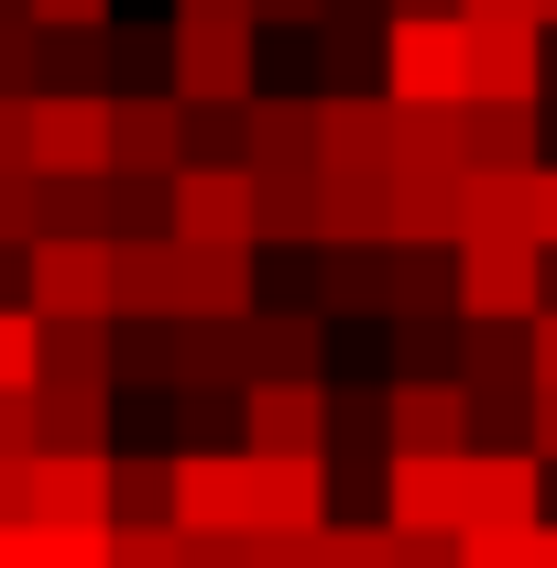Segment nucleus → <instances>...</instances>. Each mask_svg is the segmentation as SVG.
Here are the masks:
<instances>
[{
  "mask_svg": "<svg viewBox=\"0 0 557 568\" xmlns=\"http://www.w3.org/2000/svg\"><path fill=\"white\" fill-rule=\"evenodd\" d=\"M0 164H33V99L0 88Z\"/></svg>",
  "mask_w": 557,
  "mask_h": 568,
  "instance_id": "obj_31",
  "label": "nucleus"
},
{
  "mask_svg": "<svg viewBox=\"0 0 557 568\" xmlns=\"http://www.w3.org/2000/svg\"><path fill=\"white\" fill-rule=\"evenodd\" d=\"M525 448L557 470V394H525Z\"/></svg>",
  "mask_w": 557,
  "mask_h": 568,
  "instance_id": "obj_35",
  "label": "nucleus"
},
{
  "mask_svg": "<svg viewBox=\"0 0 557 568\" xmlns=\"http://www.w3.org/2000/svg\"><path fill=\"white\" fill-rule=\"evenodd\" d=\"M33 448H110V383H33Z\"/></svg>",
  "mask_w": 557,
  "mask_h": 568,
  "instance_id": "obj_15",
  "label": "nucleus"
},
{
  "mask_svg": "<svg viewBox=\"0 0 557 568\" xmlns=\"http://www.w3.org/2000/svg\"><path fill=\"white\" fill-rule=\"evenodd\" d=\"M110 164V88H33V175Z\"/></svg>",
  "mask_w": 557,
  "mask_h": 568,
  "instance_id": "obj_9",
  "label": "nucleus"
},
{
  "mask_svg": "<svg viewBox=\"0 0 557 568\" xmlns=\"http://www.w3.org/2000/svg\"><path fill=\"white\" fill-rule=\"evenodd\" d=\"M459 568H536V525H459Z\"/></svg>",
  "mask_w": 557,
  "mask_h": 568,
  "instance_id": "obj_26",
  "label": "nucleus"
},
{
  "mask_svg": "<svg viewBox=\"0 0 557 568\" xmlns=\"http://www.w3.org/2000/svg\"><path fill=\"white\" fill-rule=\"evenodd\" d=\"M525 372H536V394H557V295L525 317Z\"/></svg>",
  "mask_w": 557,
  "mask_h": 568,
  "instance_id": "obj_30",
  "label": "nucleus"
},
{
  "mask_svg": "<svg viewBox=\"0 0 557 568\" xmlns=\"http://www.w3.org/2000/svg\"><path fill=\"white\" fill-rule=\"evenodd\" d=\"M525 230L557 252V164H536V175H525Z\"/></svg>",
  "mask_w": 557,
  "mask_h": 568,
  "instance_id": "obj_33",
  "label": "nucleus"
},
{
  "mask_svg": "<svg viewBox=\"0 0 557 568\" xmlns=\"http://www.w3.org/2000/svg\"><path fill=\"white\" fill-rule=\"evenodd\" d=\"M22 383H44V306L33 295L0 306V394H22Z\"/></svg>",
  "mask_w": 557,
  "mask_h": 568,
  "instance_id": "obj_24",
  "label": "nucleus"
},
{
  "mask_svg": "<svg viewBox=\"0 0 557 568\" xmlns=\"http://www.w3.org/2000/svg\"><path fill=\"white\" fill-rule=\"evenodd\" d=\"M175 99L186 110H241L252 99V77H263V55H252V22H175Z\"/></svg>",
  "mask_w": 557,
  "mask_h": 568,
  "instance_id": "obj_6",
  "label": "nucleus"
},
{
  "mask_svg": "<svg viewBox=\"0 0 557 568\" xmlns=\"http://www.w3.org/2000/svg\"><path fill=\"white\" fill-rule=\"evenodd\" d=\"M164 514L186 536H252V448H186Z\"/></svg>",
  "mask_w": 557,
  "mask_h": 568,
  "instance_id": "obj_10",
  "label": "nucleus"
},
{
  "mask_svg": "<svg viewBox=\"0 0 557 568\" xmlns=\"http://www.w3.org/2000/svg\"><path fill=\"white\" fill-rule=\"evenodd\" d=\"M317 568H394V525H317Z\"/></svg>",
  "mask_w": 557,
  "mask_h": 568,
  "instance_id": "obj_28",
  "label": "nucleus"
},
{
  "mask_svg": "<svg viewBox=\"0 0 557 568\" xmlns=\"http://www.w3.org/2000/svg\"><path fill=\"white\" fill-rule=\"evenodd\" d=\"M110 568H186V525L175 514H110Z\"/></svg>",
  "mask_w": 557,
  "mask_h": 568,
  "instance_id": "obj_23",
  "label": "nucleus"
},
{
  "mask_svg": "<svg viewBox=\"0 0 557 568\" xmlns=\"http://www.w3.org/2000/svg\"><path fill=\"white\" fill-rule=\"evenodd\" d=\"M175 22H252V0H175Z\"/></svg>",
  "mask_w": 557,
  "mask_h": 568,
  "instance_id": "obj_38",
  "label": "nucleus"
},
{
  "mask_svg": "<svg viewBox=\"0 0 557 568\" xmlns=\"http://www.w3.org/2000/svg\"><path fill=\"white\" fill-rule=\"evenodd\" d=\"M22 295H33L44 317H121L110 241H88V230H33V241H22Z\"/></svg>",
  "mask_w": 557,
  "mask_h": 568,
  "instance_id": "obj_3",
  "label": "nucleus"
},
{
  "mask_svg": "<svg viewBox=\"0 0 557 568\" xmlns=\"http://www.w3.org/2000/svg\"><path fill=\"white\" fill-rule=\"evenodd\" d=\"M448 306L459 317H536L547 306V241H525V230L448 241Z\"/></svg>",
  "mask_w": 557,
  "mask_h": 568,
  "instance_id": "obj_1",
  "label": "nucleus"
},
{
  "mask_svg": "<svg viewBox=\"0 0 557 568\" xmlns=\"http://www.w3.org/2000/svg\"><path fill=\"white\" fill-rule=\"evenodd\" d=\"M241 164L252 175H295V164H317V99H241Z\"/></svg>",
  "mask_w": 557,
  "mask_h": 568,
  "instance_id": "obj_13",
  "label": "nucleus"
},
{
  "mask_svg": "<svg viewBox=\"0 0 557 568\" xmlns=\"http://www.w3.org/2000/svg\"><path fill=\"white\" fill-rule=\"evenodd\" d=\"M164 230H175V241H252V252H263V219H252V164H241V153H230V164H175V175H164Z\"/></svg>",
  "mask_w": 557,
  "mask_h": 568,
  "instance_id": "obj_5",
  "label": "nucleus"
},
{
  "mask_svg": "<svg viewBox=\"0 0 557 568\" xmlns=\"http://www.w3.org/2000/svg\"><path fill=\"white\" fill-rule=\"evenodd\" d=\"M241 361L252 372H328V317L317 306H274V317L252 306L241 317Z\"/></svg>",
  "mask_w": 557,
  "mask_h": 568,
  "instance_id": "obj_16",
  "label": "nucleus"
},
{
  "mask_svg": "<svg viewBox=\"0 0 557 568\" xmlns=\"http://www.w3.org/2000/svg\"><path fill=\"white\" fill-rule=\"evenodd\" d=\"M33 514H110V448H33Z\"/></svg>",
  "mask_w": 557,
  "mask_h": 568,
  "instance_id": "obj_18",
  "label": "nucleus"
},
{
  "mask_svg": "<svg viewBox=\"0 0 557 568\" xmlns=\"http://www.w3.org/2000/svg\"><path fill=\"white\" fill-rule=\"evenodd\" d=\"M394 11H459V0H394Z\"/></svg>",
  "mask_w": 557,
  "mask_h": 568,
  "instance_id": "obj_41",
  "label": "nucleus"
},
{
  "mask_svg": "<svg viewBox=\"0 0 557 568\" xmlns=\"http://www.w3.org/2000/svg\"><path fill=\"white\" fill-rule=\"evenodd\" d=\"M383 525H394V536H459V525H470V448H394V470H383Z\"/></svg>",
  "mask_w": 557,
  "mask_h": 568,
  "instance_id": "obj_4",
  "label": "nucleus"
},
{
  "mask_svg": "<svg viewBox=\"0 0 557 568\" xmlns=\"http://www.w3.org/2000/svg\"><path fill=\"white\" fill-rule=\"evenodd\" d=\"M317 164H394V99H317Z\"/></svg>",
  "mask_w": 557,
  "mask_h": 568,
  "instance_id": "obj_17",
  "label": "nucleus"
},
{
  "mask_svg": "<svg viewBox=\"0 0 557 568\" xmlns=\"http://www.w3.org/2000/svg\"><path fill=\"white\" fill-rule=\"evenodd\" d=\"M317 164H295V175H252V219H263V241L284 252H317Z\"/></svg>",
  "mask_w": 557,
  "mask_h": 568,
  "instance_id": "obj_19",
  "label": "nucleus"
},
{
  "mask_svg": "<svg viewBox=\"0 0 557 568\" xmlns=\"http://www.w3.org/2000/svg\"><path fill=\"white\" fill-rule=\"evenodd\" d=\"M33 11V33H88V22H110V0H22Z\"/></svg>",
  "mask_w": 557,
  "mask_h": 568,
  "instance_id": "obj_32",
  "label": "nucleus"
},
{
  "mask_svg": "<svg viewBox=\"0 0 557 568\" xmlns=\"http://www.w3.org/2000/svg\"><path fill=\"white\" fill-rule=\"evenodd\" d=\"M383 426H394V448H470L482 405H470L459 372H405V383L383 394Z\"/></svg>",
  "mask_w": 557,
  "mask_h": 568,
  "instance_id": "obj_11",
  "label": "nucleus"
},
{
  "mask_svg": "<svg viewBox=\"0 0 557 568\" xmlns=\"http://www.w3.org/2000/svg\"><path fill=\"white\" fill-rule=\"evenodd\" d=\"M33 568H110V514H33Z\"/></svg>",
  "mask_w": 557,
  "mask_h": 568,
  "instance_id": "obj_22",
  "label": "nucleus"
},
{
  "mask_svg": "<svg viewBox=\"0 0 557 568\" xmlns=\"http://www.w3.org/2000/svg\"><path fill=\"white\" fill-rule=\"evenodd\" d=\"M44 372H67V383H110V372H121L110 317H44Z\"/></svg>",
  "mask_w": 557,
  "mask_h": 568,
  "instance_id": "obj_21",
  "label": "nucleus"
},
{
  "mask_svg": "<svg viewBox=\"0 0 557 568\" xmlns=\"http://www.w3.org/2000/svg\"><path fill=\"white\" fill-rule=\"evenodd\" d=\"M536 525L547 514V459L536 448H470V525Z\"/></svg>",
  "mask_w": 557,
  "mask_h": 568,
  "instance_id": "obj_14",
  "label": "nucleus"
},
{
  "mask_svg": "<svg viewBox=\"0 0 557 568\" xmlns=\"http://www.w3.org/2000/svg\"><path fill=\"white\" fill-rule=\"evenodd\" d=\"M536 22H547V33H557V0H536Z\"/></svg>",
  "mask_w": 557,
  "mask_h": 568,
  "instance_id": "obj_42",
  "label": "nucleus"
},
{
  "mask_svg": "<svg viewBox=\"0 0 557 568\" xmlns=\"http://www.w3.org/2000/svg\"><path fill=\"white\" fill-rule=\"evenodd\" d=\"M110 164H132V175H175V164H186V99H175V88H132V99H110Z\"/></svg>",
  "mask_w": 557,
  "mask_h": 568,
  "instance_id": "obj_12",
  "label": "nucleus"
},
{
  "mask_svg": "<svg viewBox=\"0 0 557 568\" xmlns=\"http://www.w3.org/2000/svg\"><path fill=\"white\" fill-rule=\"evenodd\" d=\"M328 426H340L328 372H252L241 383V437L252 448H328Z\"/></svg>",
  "mask_w": 557,
  "mask_h": 568,
  "instance_id": "obj_7",
  "label": "nucleus"
},
{
  "mask_svg": "<svg viewBox=\"0 0 557 568\" xmlns=\"http://www.w3.org/2000/svg\"><path fill=\"white\" fill-rule=\"evenodd\" d=\"M175 503V459H110V514H164Z\"/></svg>",
  "mask_w": 557,
  "mask_h": 568,
  "instance_id": "obj_25",
  "label": "nucleus"
},
{
  "mask_svg": "<svg viewBox=\"0 0 557 568\" xmlns=\"http://www.w3.org/2000/svg\"><path fill=\"white\" fill-rule=\"evenodd\" d=\"M383 99H470V22L459 11H394L383 33Z\"/></svg>",
  "mask_w": 557,
  "mask_h": 568,
  "instance_id": "obj_2",
  "label": "nucleus"
},
{
  "mask_svg": "<svg viewBox=\"0 0 557 568\" xmlns=\"http://www.w3.org/2000/svg\"><path fill=\"white\" fill-rule=\"evenodd\" d=\"M470 164H536V99H459Z\"/></svg>",
  "mask_w": 557,
  "mask_h": 568,
  "instance_id": "obj_20",
  "label": "nucleus"
},
{
  "mask_svg": "<svg viewBox=\"0 0 557 568\" xmlns=\"http://www.w3.org/2000/svg\"><path fill=\"white\" fill-rule=\"evenodd\" d=\"M536 568H557V525H547V514H536Z\"/></svg>",
  "mask_w": 557,
  "mask_h": 568,
  "instance_id": "obj_40",
  "label": "nucleus"
},
{
  "mask_svg": "<svg viewBox=\"0 0 557 568\" xmlns=\"http://www.w3.org/2000/svg\"><path fill=\"white\" fill-rule=\"evenodd\" d=\"M0 514H33V448H0Z\"/></svg>",
  "mask_w": 557,
  "mask_h": 568,
  "instance_id": "obj_34",
  "label": "nucleus"
},
{
  "mask_svg": "<svg viewBox=\"0 0 557 568\" xmlns=\"http://www.w3.org/2000/svg\"><path fill=\"white\" fill-rule=\"evenodd\" d=\"M0 88H44V33H33V11H0Z\"/></svg>",
  "mask_w": 557,
  "mask_h": 568,
  "instance_id": "obj_29",
  "label": "nucleus"
},
{
  "mask_svg": "<svg viewBox=\"0 0 557 568\" xmlns=\"http://www.w3.org/2000/svg\"><path fill=\"white\" fill-rule=\"evenodd\" d=\"M328 0H252V22H317Z\"/></svg>",
  "mask_w": 557,
  "mask_h": 568,
  "instance_id": "obj_39",
  "label": "nucleus"
},
{
  "mask_svg": "<svg viewBox=\"0 0 557 568\" xmlns=\"http://www.w3.org/2000/svg\"><path fill=\"white\" fill-rule=\"evenodd\" d=\"M470 22V99H547V22L525 11H459Z\"/></svg>",
  "mask_w": 557,
  "mask_h": 568,
  "instance_id": "obj_8",
  "label": "nucleus"
},
{
  "mask_svg": "<svg viewBox=\"0 0 557 568\" xmlns=\"http://www.w3.org/2000/svg\"><path fill=\"white\" fill-rule=\"evenodd\" d=\"M0 448H33V383H22V394H0Z\"/></svg>",
  "mask_w": 557,
  "mask_h": 568,
  "instance_id": "obj_36",
  "label": "nucleus"
},
{
  "mask_svg": "<svg viewBox=\"0 0 557 568\" xmlns=\"http://www.w3.org/2000/svg\"><path fill=\"white\" fill-rule=\"evenodd\" d=\"M44 230V175L33 164H0V252H22Z\"/></svg>",
  "mask_w": 557,
  "mask_h": 568,
  "instance_id": "obj_27",
  "label": "nucleus"
},
{
  "mask_svg": "<svg viewBox=\"0 0 557 568\" xmlns=\"http://www.w3.org/2000/svg\"><path fill=\"white\" fill-rule=\"evenodd\" d=\"M0 568H33V514H0Z\"/></svg>",
  "mask_w": 557,
  "mask_h": 568,
  "instance_id": "obj_37",
  "label": "nucleus"
}]
</instances>
